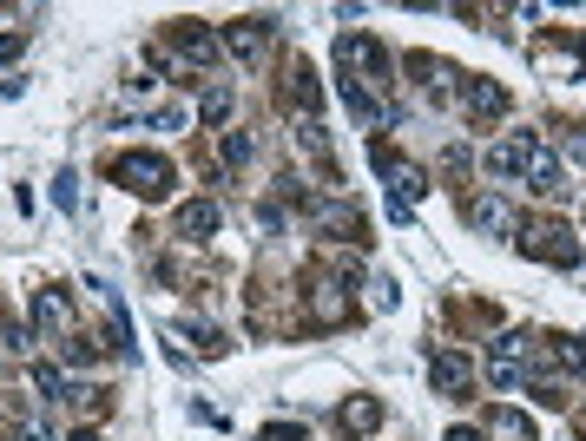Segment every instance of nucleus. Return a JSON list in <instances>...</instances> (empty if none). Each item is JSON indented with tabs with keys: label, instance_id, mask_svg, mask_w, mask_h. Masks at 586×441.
I'll return each instance as SVG.
<instances>
[{
	"label": "nucleus",
	"instance_id": "9d476101",
	"mask_svg": "<svg viewBox=\"0 0 586 441\" xmlns=\"http://www.w3.org/2000/svg\"><path fill=\"white\" fill-rule=\"evenodd\" d=\"M376 422H382V402H369V395L343 402V415H336V428H343V435H369Z\"/></svg>",
	"mask_w": 586,
	"mask_h": 441
},
{
	"label": "nucleus",
	"instance_id": "a211bd4d",
	"mask_svg": "<svg viewBox=\"0 0 586 441\" xmlns=\"http://www.w3.org/2000/svg\"><path fill=\"white\" fill-rule=\"evenodd\" d=\"M567 369H580V376H586V336H567Z\"/></svg>",
	"mask_w": 586,
	"mask_h": 441
},
{
	"label": "nucleus",
	"instance_id": "ddd939ff",
	"mask_svg": "<svg viewBox=\"0 0 586 441\" xmlns=\"http://www.w3.org/2000/svg\"><path fill=\"white\" fill-rule=\"evenodd\" d=\"M178 231L185 237H211L218 231V205H211V198H191V205L178 211Z\"/></svg>",
	"mask_w": 586,
	"mask_h": 441
},
{
	"label": "nucleus",
	"instance_id": "f03ea898",
	"mask_svg": "<svg viewBox=\"0 0 586 441\" xmlns=\"http://www.w3.org/2000/svg\"><path fill=\"white\" fill-rule=\"evenodd\" d=\"M112 178H119L126 191H139V198H165V191H172V165H165L159 152H132V158H119V165H112Z\"/></svg>",
	"mask_w": 586,
	"mask_h": 441
},
{
	"label": "nucleus",
	"instance_id": "6ab92c4d",
	"mask_svg": "<svg viewBox=\"0 0 586 441\" xmlns=\"http://www.w3.org/2000/svg\"><path fill=\"white\" fill-rule=\"evenodd\" d=\"M264 441H303V428H264Z\"/></svg>",
	"mask_w": 586,
	"mask_h": 441
},
{
	"label": "nucleus",
	"instance_id": "423d86ee",
	"mask_svg": "<svg viewBox=\"0 0 586 441\" xmlns=\"http://www.w3.org/2000/svg\"><path fill=\"white\" fill-rule=\"evenodd\" d=\"M33 330L73 336V297L66 290H33Z\"/></svg>",
	"mask_w": 586,
	"mask_h": 441
},
{
	"label": "nucleus",
	"instance_id": "2eb2a0df",
	"mask_svg": "<svg viewBox=\"0 0 586 441\" xmlns=\"http://www.w3.org/2000/svg\"><path fill=\"white\" fill-rule=\"evenodd\" d=\"M33 389H40V402H66V382L53 363H33Z\"/></svg>",
	"mask_w": 586,
	"mask_h": 441
},
{
	"label": "nucleus",
	"instance_id": "6e6552de",
	"mask_svg": "<svg viewBox=\"0 0 586 441\" xmlns=\"http://www.w3.org/2000/svg\"><path fill=\"white\" fill-rule=\"evenodd\" d=\"M172 40H178V53H185V60H198V66H205V60H218V47H224L218 33H205L198 20H178V33H172Z\"/></svg>",
	"mask_w": 586,
	"mask_h": 441
},
{
	"label": "nucleus",
	"instance_id": "4468645a",
	"mask_svg": "<svg viewBox=\"0 0 586 441\" xmlns=\"http://www.w3.org/2000/svg\"><path fill=\"white\" fill-rule=\"evenodd\" d=\"M198 119H205V126H224V119H231V93H224V86H211V93L198 99Z\"/></svg>",
	"mask_w": 586,
	"mask_h": 441
},
{
	"label": "nucleus",
	"instance_id": "0eeeda50",
	"mask_svg": "<svg viewBox=\"0 0 586 441\" xmlns=\"http://www.w3.org/2000/svg\"><path fill=\"white\" fill-rule=\"evenodd\" d=\"M218 40L238 53V60H264V47H270V20H231Z\"/></svg>",
	"mask_w": 586,
	"mask_h": 441
},
{
	"label": "nucleus",
	"instance_id": "20e7f679",
	"mask_svg": "<svg viewBox=\"0 0 586 441\" xmlns=\"http://www.w3.org/2000/svg\"><path fill=\"white\" fill-rule=\"evenodd\" d=\"M461 106H468V119H475V126H488V119H501V112H507V93H501V79H481V73H468V79H461Z\"/></svg>",
	"mask_w": 586,
	"mask_h": 441
},
{
	"label": "nucleus",
	"instance_id": "412c9836",
	"mask_svg": "<svg viewBox=\"0 0 586 441\" xmlns=\"http://www.w3.org/2000/svg\"><path fill=\"white\" fill-rule=\"evenodd\" d=\"M448 441H481V435H475V428H461V435H448Z\"/></svg>",
	"mask_w": 586,
	"mask_h": 441
},
{
	"label": "nucleus",
	"instance_id": "4be33fe9",
	"mask_svg": "<svg viewBox=\"0 0 586 441\" xmlns=\"http://www.w3.org/2000/svg\"><path fill=\"white\" fill-rule=\"evenodd\" d=\"M73 441H99V435H73Z\"/></svg>",
	"mask_w": 586,
	"mask_h": 441
},
{
	"label": "nucleus",
	"instance_id": "9b49d317",
	"mask_svg": "<svg viewBox=\"0 0 586 441\" xmlns=\"http://www.w3.org/2000/svg\"><path fill=\"white\" fill-rule=\"evenodd\" d=\"M468 382H475L468 356H435V389L442 395H468Z\"/></svg>",
	"mask_w": 586,
	"mask_h": 441
},
{
	"label": "nucleus",
	"instance_id": "39448f33",
	"mask_svg": "<svg viewBox=\"0 0 586 441\" xmlns=\"http://www.w3.org/2000/svg\"><path fill=\"white\" fill-rule=\"evenodd\" d=\"M534 152H540L534 132H507V139L488 152V172L494 178H514V172H527V165H534Z\"/></svg>",
	"mask_w": 586,
	"mask_h": 441
},
{
	"label": "nucleus",
	"instance_id": "aec40b11",
	"mask_svg": "<svg viewBox=\"0 0 586 441\" xmlns=\"http://www.w3.org/2000/svg\"><path fill=\"white\" fill-rule=\"evenodd\" d=\"M20 47H27V40H20V33H7V40H0V60H14Z\"/></svg>",
	"mask_w": 586,
	"mask_h": 441
},
{
	"label": "nucleus",
	"instance_id": "f8f14e48",
	"mask_svg": "<svg viewBox=\"0 0 586 441\" xmlns=\"http://www.w3.org/2000/svg\"><path fill=\"white\" fill-rule=\"evenodd\" d=\"M468 218H475L481 231H494V237L514 231V211H507V198H475V205H468Z\"/></svg>",
	"mask_w": 586,
	"mask_h": 441
},
{
	"label": "nucleus",
	"instance_id": "f3484780",
	"mask_svg": "<svg viewBox=\"0 0 586 441\" xmlns=\"http://www.w3.org/2000/svg\"><path fill=\"white\" fill-rule=\"evenodd\" d=\"M494 428H501V435H514V441L534 435V428H527V415H507V409H501V422H494Z\"/></svg>",
	"mask_w": 586,
	"mask_h": 441
},
{
	"label": "nucleus",
	"instance_id": "1a4fd4ad",
	"mask_svg": "<svg viewBox=\"0 0 586 441\" xmlns=\"http://www.w3.org/2000/svg\"><path fill=\"white\" fill-rule=\"evenodd\" d=\"M527 185H534L540 198H560V185H567L560 158H554V152H534V165H527Z\"/></svg>",
	"mask_w": 586,
	"mask_h": 441
},
{
	"label": "nucleus",
	"instance_id": "dca6fc26",
	"mask_svg": "<svg viewBox=\"0 0 586 441\" xmlns=\"http://www.w3.org/2000/svg\"><path fill=\"white\" fill-rule=\"evenodd\" d=\"M73 185H80L73 172H60V178H53V205H60V211H80V191H73Z\"/></svg>",
	"mask_w": 586,
	"mask_h": 441
},
{
	"label": "nucleus",
	"instance_id": "7ed1b4c3",
	"mask_svg": "<svg viewBox=\"0 0 586 441\" xmlns=\"http://www.w3.org/2000/svg\"><path fill=\"white\" fill-rule=\"evenodd\" d=\"M521 251L540 257V264H580V244H573L567 224H527V231H521Z\"/></svg>",
	"mask_w": 586,
	"mask_h": 441
},
{
	"label": "nucleus",
	"instance_id": "f257e3e1",
	"mask_svg": "<svg viewBox=\"0 0 586 441\" xmlns=\"http://www.w3.org/2000/svg\"><path fill=\"white\" fill-rule=\"evenodd\" d=\"M336 60H343V79L349 86H389V53L376 47V40H369V33H343V40H336Z\"/></svg>",
	"mask_w": 586,
	"mask_h": 441
}]
</instances>
